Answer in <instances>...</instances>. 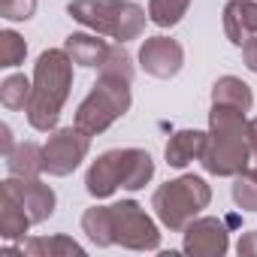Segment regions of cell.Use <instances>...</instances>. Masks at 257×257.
<instances>
[{
    "label": "cell",
    "mask_w": 257,
    "mask_h": 257,
    "mask_svg": "<svg viewBox=\"0 0 257 257\" xmlns=\"http://www.w3.org/2000/svg\"><path fill=\"white\" fill-rule=\"evenodd\" d=\"M251 140H248V118L236 106L212 103L209 112V140L200 158L203 170L218 179H233L251 167Z\"/></svg>",
    "instance_id": "obj_1"
},
{
    "label": "cell",
    "mask_w": 257,
    "mask_h": 257,
    "mask_svg": "<svg viewBox=\"0 0 257 257\" xmlns=\"http://www.w3.org/2000/svg\"><path fill=\"white\" fill-rule=\"evenodd\" d=\"M70 91H73V58L64 49H46L34 64V91L25 109L34 131L40 134L55 131Z\"/></svg>",
    "instance_id": "obj_2"
},
{
    "label": "cell",
    "mask_w": 257,
    "mask_h": 257,
    "mask_svg": "<svg viewBox=\"0 0 257 257\" xmlns=\"http://www.w3.org/2000/svg\"><path fill=\"white\" fill-rule=\"evenodd\" d=\"M67 16L100 37H112L115 43H131L143 37L146 22H152L149 13L134 0H73Z\"/></svg>",
    "instance_id": "obj_3"
},
{
    "label": "cell",
    "mask_w": 257,
    "mask_h": 257,
    "mask_svg": "<svg viewBox=\"0 0 257 257\" xmlns=\"http://www.w3.org/2000/svg\"><path fill=\"white\" fill-rule=\"evenodd\" d=\"M209 203H212V188L200 176H179L152 194V209L158 221L173 233H182L194 218H200V212Z\"/></svg>",
    "instance_id": "obj_4"
},
{
    "label": "cell",
    "mask_w": 257,
    "mask_h": 257,
    "mask_svg": "<svg viewBox=\"0 0 257 257\" xmlns=\"http://www.w3.org/2000/svg\"><path fill=\"white\" fill-rule=\"evenodd\" d=\"M131 103H134L131 82L100 73L94 88L88 91V97L79 103L73 124L79 127V131H85L88 137H97V134L109 131L118 118H124L127 112H131Z\"/></svg>",
    "instance_id": "obj_5"
},
{
    "label": "cell",
    "mask_w": 257,
    "mask_h": 257,
    "mask_svg": "<svg viewBox=\"0 0 257 257\" xmlns=\"http://www.w3.org/2000/svg\"><path fill=\"white\" fill-rule=\"evenodd\" d=\"M109 209H112L115 245L127 251H158L161 248V230L137 200H121V203H112Z\"/></svg>",
    "instance_id": "obj_6"
},
{
    "label": "cell",
    "mask_w": 257,
    "mask_h": 257,
    "mask_svg": "<svg viewBox=\"0 0 257 257\" xmlns=\"http://www.w3.org/2000/svg\"><path fill=\"white\" fill-rule=\"evenodd\" d=\"M91 149V137L79 127H55L49 134L46 146H43V158H46V173L55 179H64L70 173L79 170V164L88 158Z\"/></svg>",
    "instance_id": "obj_7"
},
{
    "label": "cell",
    "mask_w": 257,
    "mask_h": 257,
    "mask_svg": "<svg viewBox=\"0 0 257 257\" xmlns=\"http://www.w3.org/2000/svg\"><path fill=\"white\" fill-rule=\"evenodd\" d=\"M182 248L191 257H224L230 251V233L227 224L221 218H194L185 230H182Z\"/></svg>",
    "instance_id": "obj_8"
},
{
    "label": "cell",
    "mask_w": 257,
    "mask_h": 257,
    "mask_svg": "<svg viewBox=\"0 0 257 257\" xmlns=\"http://www.w3.org/2000/svg\"><path fill=\"white\" fill-rule=\"evenodd\" d=\"M140 67L152 79H173L185 67V49L173 37H146L140 46Z\"/></svg>",
    "instance_id": "obj_9"
},
{
    "label": "cell",
    "mask_w": 257,
    "mask_h": 257,
    "mask_svg": "<svg viewBox=\"0 0 257 257\" xmlns=\"http://www.w3.org/2000/svg\"><path fill=\"white\" fill-rule=\"evenodd\" d=\"M124 185V149H109L103 152L85 176V191L94 200H106L112 197L118 188Z\"/></svg>",
    "instance_id": "obj_10"
},
{
    "label": "cell",
    "mask_w": 257,
    "mask_h": 257,
    "mask_svg": "<svg viewBox=\"0 0 257 257\" xmlns=\"http://www.w3.org/2000/svg\"><path fill=\"white\" fill-rule=\"evenodd\" d=\"M7 185L16 191V197L22 200V206L28 209V215H31L34 224H43V221H49V218L55 215L58 197H55V191H52L46 182H40V179H19V176H10Z\"/></svg>",
    "instance_id": "obj_11"
},
{
    "label": "cell",
    "mask_w": 257,
    "mask_h": 257,
    "mask_svg": "<svg viewBox=\"0 0 257 257\" xmlns=\"http://www.w3.org/2000/svg\"><path fill=\"white\" fill-rule=\"evenodd\" d=\"M224 34L239 49L257 37V0H230L224 7Z\"/></svg>",
    "instance_id": "obj_12"
},
{
    "label": "cell",
    "mask_w": 257,
    "mask_h": 257,
    "mask_svg": "<svg viewBox=\"0 0 257 257\" xmlns=\"http://www.w3.org/2000/svg\"><path fill=\"white\" fill-rule=\"evenodd\" d=\"M31 215L28 209L22 206V200L16 197V191L4 182L0 185V236L7 242H16V239H25V233L31 230Z\"/></svg>",
    "instance_id": "obj_13"
},
{
    "label": "cell",
    "mask_w": 257,
    "mask_h": 257,
    "mask_svg": "<svg viewBox=\"0 0 257 257\" xmlns=\"http://www.w3.org/2000/svg\"><path fill=\"white\" fill-rule=\"evenodd\" d=\"M109 43L106 40H100V34H85V31H79V34H70L67 40H64V52L73 58V64L76 67H88V70H100L103 67V61H106V55H109Z\"/></svg>",
    "instance_id": "obj_14"
},
{
    "label": "cell",
    "mask_w": 257,
    "mask_h": 257,
    "mask_svg": "<svg viewBox=\"0 0 257 257\" xmlns=\"http://www.w3.org/2000/svg\"><path fill=\"white\" fill-rule=\"evenodd\" d=\"M209 131H176L164 149V158L173 170H185L191 161H200L206 152Z\"/></svg>",
    "instance_id": "obj_15"
},
{
    "label": "cell",
    "mask_w": 257,
    "mask_h": 257,
    "mask_svg": "<svg viewBox=\"0 0 257 257\" xmlns=\"http://www.w3.org/2000/svg\"><path fill=\"white\" fill-rule=\"evenodd\" d=\"M7 173L19 176V179H40L46 173V158H43V146L37 143H19L13 146L7 155Z\"/></svg>",
    "instance_id": "obj_16"
},
{
    "label": "cell",
    "mask_w": 257,
    "mask_h": 257,
    "mask_svg": "<svg viewBox=\"0 0 257 257\" xmlns=\"http://www.w3.org/2000/svg\"><path fill=\"white\" fill-rule=\"evenodd\" d=\"M155 179V161L146 149H124V191H143Z\"/></svg>",
    "instance_id": "obj_17"
},
{
    "label": "cell",
    "mask_w": 257,
    "mask_h": 257,
    "mask_svg": "<svg viewBox=\"0 0 257 257\" xmlns=\"http://www.w3.org/2000/svg\"><path fill=\"white\" fill-rule=\"evenodd\" d=\"M25 254H31V257H85V248L76 242V239H70V236H64V233H55V236H34V239H28L25 242Z\"/></svg>",
    "instance_id": "obj_18"
},
{
    "label": "cell",
    "mask_w": 257,
    "mask_h": 257,
    "mask_svg": "<svg viewBox=\"0 0 257 257\" xmlns=\"http://www.w3.org/2000/svg\"><path fill=\"white\" fill-rule=\"evenodd\" d=\"M212 103H221V106H236L242 112H251L254 106V94L251 88L236 79V76H221L215 85H212Z\"/></svg>",
    "instance_id": "obj_19"
},
{
    "label": "cell",
    "mask_w": 257,
    "mask_h": 257,
    "mask_svg": "<svg viewBox=\"0 0 257 257\" xmlns=\"http://www.w3.org/2000/svg\"><path fill=\"white\" fill-rule=\"evenodd\" d=\"M82 233L97 245V248H109L115 245V233H112V209L109 206H91L82 215Z\"/></svg>",
    "instance_id": "obj_20"
},
{
    "label": "cell",
    "mask_w": 257,
    "mask_h": 257,
    "mask_svg": "<svg viewBox=\"0 0 257 257\" xmlns=\"http://www.w3.org/2000/svg\"><path fill=\"white\" fill-rule=\"evenodd\" d=\"M31 91H34V79H28L25 73H13L0 82V103L10 112H22L31 103Z\"/></svg>",
    "instance_id": "obj_21"
},
{
    "label": "cell",
    "mask_w": 257,
    "mask_h": 257,
    "mask_svg": "<svg viewBox=\"0 0 257 257\" xmlns=\"http://www.w3.org/2000/svg\"><path fill=\"white\" fill-rule=\"evenodd\" d=\"M191 7V0H149V19L158 28H176Z\"/></svg>",
    "instance_id": "obj_22"
},
{
    "label": "cell",
    "mask_w": 257,
    "mask_h": 257,
    "mask_svg": "<svg viewBox=\"0 0 257 257\" xmlns=\"http://www.w3.org/2000/svg\"><path fill=\"white\" fill-rule=\"evenodd\" d=\"M230 194H233V203H236L242 212H257V176H254L251 170L233 176Z\"/></svg>",
    "instance_id": "obj_23"
},
{
    "label": "cell",
    "mask_w": 257,
    "mask_h": 257,
    "mask_svg": "<svg viewBox=\"0 0 257 257\" xmlns=\"http://www.w3.org/2000/svg\"><path fill=\"white\" fill-rule=\"evenodd\" d=\"M28 55V43L25 37H19L16 31H0V67H19L25 64Z\"/></svg>",
    "instance_id": "obj_24"
},
{
    "label": "cell",
    "mask_w": 257,
    "mask_h": 257,
    "mask_svg": "<svg viewBox=\"0 0 257 257\" xmlns=\"http://www.w3.org/2000/svg\"><path fill=\"white\" fill-rule=\"evenodd\" d=\"M100 73L134 82V61H131V55H127L124 43H118V46L109 49V55H106V61H103V67H100Z\"/></svg>",
    "instance_id": "obj_25"
},
{
    "label": "cell",
    "mask_w": 257,
    "mask_h": 257,
    "mask_svg": "<svg viewBox=\"0 0 257 257\" xmlns=\"http://www.w3.org/2000/svg\"><path fill=\"white\" fill-rule=\"evenodd\" d=\"M37 13V0H0V19L7 22H28Z\"/></svg>",
    "instance_id": "obj_26"
},
{
    "label": "cell",
    "mask_w": 257,
    "mask_h": 257,
    "mask_svg": "<svg viewBox=\"0 0 257 257\" xmlns=\"http://www.w3.org/2000/svg\"><path fill=\"white\" fill-rule=\"evenodd\" d=\"M236 254H239V257H257V230L242 233V239H239V245H236Z\"/></svg>",
    "instance_id": "obj_27"
},
{
    "label": "cell",
    "mask_w": 257,
    "mask_h": 257,
    "mask_svg": "<svg viewBox=\"0 0 257 257\" xmlns=\"http://www.w3.org/2000/svg\"><path fill=\"white\" fill-rule=\"evenodd\" d=\"M242 61L251 73H257V37H251L248 43H242Z\"/></svg>",
    "instance_id": "obj_28"
},
{
    "label": "cell",
    "mask_w": 257,
    "mask_h": 257,
    "mask_svg": "<svg viewBox=\"0 0 257 257\" xmlns=\"http://www.w3.org/2000/svg\"><path fill=\"white\" fill-rule=\"evenodd\" d=\"M248 140H251V152L257 155V118L248 121Z\"/></svg>",
    "instance_id": "obj_29"
},
{
    "label": "cell",
    "mask_w": 257,
    "mask_h": 257,
    "mask_svg": "<svg viewBox=\"0 0 257 257\" xmlns=\"http://www.w3.org/2000/svg\"><path fill=\"white\" fill-rule=\"evenodd\" d=\"M0 137H4V155L13 149V131H10V124H4L0 127Z\"/></svg>",
    "instance_id": "obj_30"
},
{
    "label": "cell",
    "mask_w": 257,
    "mask_h": 257,
    "mask_svg": "<svg viewBox=\"0 0 257 257\" xmlns=\"http://www.w3.org/2000/svg\"><path fill=\"white\" fill-rule=\"evenodd\" d=\"M251 173H254V176H257V155H254V167H251Z\"/></svg>",
    "instance_id": "obj_31"
}]
</instances>
